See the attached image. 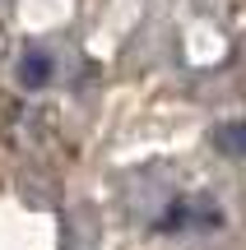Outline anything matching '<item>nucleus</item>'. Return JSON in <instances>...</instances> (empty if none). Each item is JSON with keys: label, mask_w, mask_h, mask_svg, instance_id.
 <instances>
[{"label": "nucleus", "mask_w": 246, "mask_h": 250, "mask_svg": "<svg viewBox=\"0 0 246 250\" xmlns=\"http://www.w3.org/2000/svg\"><path fill=\"white\" fill-rule=\"evenodd\" d=\"M19 79H23V88H46V83H51V56L28 51L23 61H19Z\"/></svg>", "instance_id": "1"}, {"label": "nucleus", "mask_w": 246, "mask_h": 250, "mask_svg": "<svg viewBox=\"0 0 246 250\" xmlns=\"http://www.w3.org/2000/svg\"><path fill=\"white\" fill-rule=\"evenodd\" d=\"M214 144H219L228 158H246V125H219V130H214Z\"/></svg>", "instance_id": "2"}]
</instances>
